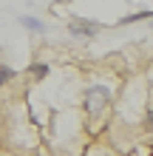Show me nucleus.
<instances>
[{
    "label": "nucleus",
    "mask_w": 153,
    "mask_h": 156,
    "mask_svg": "<svg viewBox=\"0 0 153 156\" xmlns=\"http://www.w3.org/2000/svg\"><path fill=\"white\" fill-rule=\"evenodd\" d=\"M105 105H108V91L102 88V85H91L85 91V111H88V116H99L102 111H105Z\"/></svg>",
    "instance_id": "1"
},
{
    "label": "nucleus",
    "mask_w": 153,
    "mask_h": 156,
    "mask_svg": "<svg viewBox=\"0 0 153 156\" xmlns=\"http://www.w3.org/2000/svg\"><path fill=\"white\" fill-rule=\"evenodd\" d=\"M68 34H74V37H96L99 34V23H91V20H71L68 23Z\"/></svg>",
    "instance_id": "2"
},
{
    "label": "nucleus",
    "mask_w": 153,
    "mask_h": 156,
    "mask_svg": "<svg viewBox=\"0 0 153 156\" xmlns=\"http://www.w3.org/2000/svg\"><path fill=\"white\" fill-rule=\"evenodd\" d=\"M148 17H153V12H136V14L122 17V20H119V26H128V23H136V20H148Z\"/></svg>",
    "instance_id": "3"
},
{
    "label": "nucleus",
    "mask_w": 153,
    "mask_h": 156,
    "mask_svg": "<svg viewBox=\"0 0 153 156\" xmlns=\"http://www.w3.org/2000/svg\"><path fill=\"white\" fill-rule=\"evenodd\" d=\"M20 23L26 26V29H31V31H43V23L34 20V17H20Z\"/></svg>",
    "instance_id": "4"
},
{
    "label": "nucleus",
    "mask_w": 153,
    "mask_h": 156,
    "mask_svg": "<svg viewBox=\"0 0 153 156\" xmlns=\"http://www.w3.org/2000/svg\"><path fill=\"white\" fill-rule=\"evenodd\" d=\"M31 74H34V80H43V77L48 74V66H46V62H40V66H31Z\"/></svg>",
    "instance_id": "5"
},
{
    "label": "nucleus",
    "mask_w": 153,
    "mask_h": 156,
    "mask_svg": "<svg viewBox=\"0 0 153 156\" xmlns=\"http://www.w3.org/2000/svg\"><path fill=\"white\" fill-rule=\"evenodd\" d=\"M9 80H14V71L9 68V66H0V85H6Z\"/></svg>",
    "instance_id": "6"
},
{
    "label": "nucleus",
    "mask_w": 153,
    "mask_h": 156,
    "mask_svg": "<svg viewBox=\"0 0 153 156\" xmlns=\"http://www.w3.org/2000/svg\"><path fill=\"white\" fill-rule=\"evenodd\" d=\"M145 128L153 131V108H148V114H145Z\"/></svg>",
    "instance_id": "7"
},
{
    "label": "nucleus",
    "mask_w": 153,
    "mask_h": 156,
    "mask_svg": "<svg viewBox=\"0 0 153 156\" xmlns=\"http://www.w3.org/2000/svg\"><path fill=\"white\" fill-rule=\"evenodd\" d=\"M62 3H68V0H54V6H62Z\"/></svg>",
    "instance_id": "8"
},
{
    "label": "nucleus",
    "mask_w": 153,
    "mask_h": 156,
    "mask_svg": "<svg viewBox=\"0 0 153 156\" xmlns=\"http://www.w3.org/2000/svg\"><path fill=\"white\" fill-rule=\"evenodd\" d=\"M0 128H3V122H0Z\"/></svg>",
    "instance_id": "9"
}]
</instances>
